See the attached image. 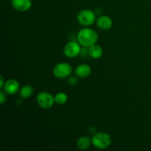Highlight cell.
I'll return each mask as SVG.
<instances>
[{
    "mask_svg": "<svg viewBox=\"0 0 151 151\" xmlns=\"http://www.w3.org/2000/svg\"><path fill=\"white\" fill-rule=\"evenodd\" d=\"M78 41L82 47H89L98 41V34L94 29L89 27L82 28L78 33Z\"/></svg>",
    "mask_w": 151,
    "mask_h": 151,
    "instance_id": "1",
    "label": "cell"
},
{
    "mask_svg": "<svg viewBox=\"0 0 151 151\" xmlns=\"http://www.w3.org/2000/svg\"><path fill=\"white\" fill-rule=\"evenodd\" d=\"M91 144L97 149H106L111 144V137L106 132H97L91 138Z\"/></svg>",
    "mask_w": 151,
    "mask_h": 151,
    "instance_id": "2",
    "label": "cell"
},
{
    "mask_svg": "<svg viewBox=\"0 0 151 151\" xmlns=\"http://www.w3.org/2000/svg\"><path fill=\"white\" fill-rule=\"evenodd\" d=\"M77 19L83 26H91L96 22V14L93 10L84 9L78 13Z\"/></svg>",
    "mask_w": 151,
    "mask_h": 151,
    "instance_id": "3",
    "label": "cell"
},
{
    "mask_svg": "<svg viewBox=\"0 0 151 151\" xmlns=\"http://www.w3.org/2000/svg\"><path fill=\"white\" fill-rule=\"evenodd\" d=\"M72 72V67L67 63H59L53 68V75L59 79L70 77Z\"/></svg>",
    "mask_w": 151,
    "mask_h": 151,
    "instance_id": "4",
    "label": "cell"
},
{
    "mask_svg": "<svg viewBox=\"0 0 151 151\" xmlns=\"http://www.w3.org/2000/svg\"><path fill=\"white\" fill-rule=\"evenodd\" d=\"M36 100L38 106L44 109H51L55 103L54 97L47 91H41L38 93Z\"/></svg>",
    "mask_w": 151,
    "mask_h": 151,
    "instance_id": "5",
    "label": "cell"
},
{
    "mask_svg": "<svg viewBox=\"0 0 151 151\" xmlns=\"http://www.w3.org/2000/svg\"><path fill=\"white\" fill-rule=\"evenodd\" d=\"M81 46L79 42L75 41H69L65 45L64 49H63L64 55L69 58H74L78 57V55H81V49H82Z\"/></svg>",
    "mask_w": 151,
    "mask_h": 151,
    "instance_id": "6",
    "label": "cell"
},
{
    "mask_svg": "<svg viewBox=\"0 0 151 151\" xmlns=\"http://www.w3.org/2000/svg\"><path fill=\"white\" fill-rule=\"evenodd\" d=\"M10 3L12 7L17 11L26 12L32 7L31 0H10Z\"/></svg>",
    "mask_w": 151,
    "mask_h": 151,
    "instance_id": "7",
    "label": "cell"
},
{
    "mask_svg": "<svg viewBox=\"0 0 151 151\" xmlns=\"http://www.w3.org/2000/svg\"><path fill=\"white\" fill-rule=\"evenodd\" d=\"M19 88H20V85L18 81H16V79H9L5 81L3 89L7 94L13 95L19 91Z\"/></svg>",
    "mask_w": 151,
    "mask_h": 151,
    "instance_id": "8",
    "label": "cell"
},
{
    "mask_svg": "<svg viewBox=\"0 0 151 151\" xmlns=\"http://www.w3.org/2000/svg\"><path fill=\"white\" fill-rule=\"evenodd\" d=\"M96 24L100 29L107 30V29H111V27H112L113 21L109 16L103 15L97 18V19L96 20Z\"/></svg>",
    "mask_w": 151,
    "mask_h": 151,
    "instance_id": "9",
    "label": "cell"
},
{
    "mask_svg": "<svg viewBox=\"0 0 151 151\" xmlns=\"http://www.w3.org/2000/svg\"><path fill=\"white\" fill-rule=\"evenodd\" d=\"M91 73V67L87 64H80L75 69V74L78 78H86L89 76Z\"/></svg>",
    "mask_w": 151,
    "mask_h": 151,
    "instance_id": "10",
    "label": "cell"
},
{
    "mask_svg": "<svg viewBox=\"0 0 151 151\" xmlns=\"http://www.w3.org/2000/svg\"><path fill=\"white\" fill-rule=\"evenodd\" d=\"M103 49L100 45L94 44L88 47V55L93 59H99L103 55Z\"/></svg>",
    "mask_w": 151,
    "mask_h": 151,
    "instance_id": "11",
    "label": "cell"
},
{
    "mask_svg": "<svg viewBox=\"0 0 151 151\" xmlns=\"http://www.w3.org/2000/svg\"><path fill=\"white\" fill-rule=\"evenodd\" d=\"M91 143V139H90L86 136L81 137L77 141V146L80 150H87L90 147Z\"/></svg>",
    "mask_w": 151,
    "mask_h": 151,
    "instance_id": "12",
    "label": "cell"
},
{
    "mask_svg": "<svg viewBox=\"0 0 151 151\" xmlns=\"http://www.w3.org/2000/svg\"><path fill=\"white\" fill-rule=\"evenodd\" d=\"M33 94V88L30 85H25L22 87L19 91V94L22 98L27 99Z\"/></svg>",
    "mask_w": 151,
    "mask_h": 151,
    "instance_id": "13",
    "label": "cell"
},
{
    "mask_svg": "<svg viewBox=\"0 0 151 151\" xmlns=\"http://www.w3.org/2000/svg\"><path fill=\"white\" fill-rule=\"evenodd\" d=\"M55 103L58 105H63L67 102L68 96L64 92H58L54 96Z\"/></svg>",
    "mask_w": 151,
    "mask_h": 151,
    "instance_id": "14",
    "label": "cell"
},
{
    "mask_svg": "<svg viewBox=\"0 0 151 151\" xmlns=\"http://www.w3.org/2000/svg\"><path fill=\"white\" fill-rule=\"evenodd\" d=\"M7 94L4 90L0 91V103H1V105H3L7 101Z\"/></svg>",
    "mask_w": 151,
    "mask_h": 151,
    "instance_id": "15",
    "label": "cell"
},
{
    "mask_svg": "<svg viewBox=\"0 0 151 151\" xmlns=\"http://www.w3.org/2000/svg\"><path fill=\"white\" fill-rule=\"evenodd\" d=\"M78 78L75 76L69 77V80H68V83H69V85L71 86H75L77 83H78Z\"/></svg>",
    "mask_w": 151,
    "mask_h": 151,
    "instance_id": "16",
    "label": "cell"
},
{
    "mask_svg": "<svg viewBox=\"0 0 151 151\" xmlns=\"http://www.w3.org/2000/svg\"><path fill=\"white\" fill-rule=\"evenodd\" d=\"M4 83H5V82H4V78H3V75H0V88H2L3 87H4Z\"/></svg>",
    "mask_w": 151,
    "mask_h": 151,
    "instance_id": "17",
    "label": "cell"
},
{
    "mask_svg": "<svg viewBox=\"0 0 151 151\" xmlns=\"http://www.w3.org/2000/svg\"><path fill=\"white\" fill-rule=\"evenodd\" d=\"M150 116H151V112H150Z\"/></svg>",
    "mask_w": 151,
    "mask_h": 151,
    "instance_id": "18",
    "label": "cell"
}]
</instances>
